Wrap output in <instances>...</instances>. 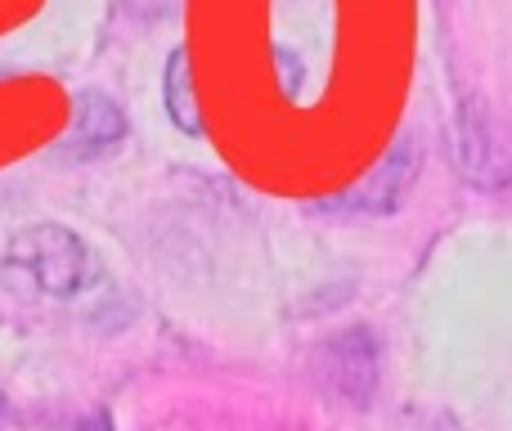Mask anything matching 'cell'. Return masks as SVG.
<instances>
[{"label":"cell","instance_id":"cell-1","mask_svg":"<svg viewBox=\"0 0 512 431\" xmlns=\"http://www.w3.org/2000/svg\"><path fill=\"white\" fill-rule=\"evenodd\" d=\"M95 279V252L63 225H27L0 256V283L18 297H77Z\"/></svg>","mask_w":512,"mask_h":431},{"label":"cell","instance_id":"cell-2","mask_svg":"<svg viewBox=\"0 0 512 431\" xmlns=\"http://www.w3.org/2000/svg\"><path fill=\"white\" fill-rule=\"evenodd\" d=\"M454 167L477 189H504L512 180V144L486 104L463 99L454 117Z\"/></svg>","mask_w":512,"mask_h":431},{"label":"cell","instance_id":"cell-3","mask_svg":"<svg viewBox=\"0 0 512 431\" xmlns=\"http://www.w3.org/2000/svg\"><path fill=\"white\" fill-rule=\"evenodd\" d=\"M418 162H423V153H418V144L405 135V140H396L382 153L369 176L355 180L346 194L328 198V203H319V207H324V212H355V216H391L405 203L409 189H414Z\"/></svg>","mask_w":512,"mask_h":431},{"label":"cell","instance_id":"cell-4","mask_svg":"<svg viewBox=\"0 0 512 431\" xmlns=\"http://www.w3.org/2000/svg\"><path fill=\"white\" fill-rule=\"evenodd\" d=\"M126 135V113L113 95L104 90H81L72 99V131L63 135V158H77V162H90V158H104L108 149H117Z\"/></svg>","mask_w":512,"mask_h":431},{"label":"cell","instance_id":"cell-5","mask_svg":"<svg viewBox=\"0 0 512 431\" xmlns=\"http://www.w3.org/2000/svg\"><path fill=\"white\" fill-rule=\"evenodd\" d=\"M324 373L328 387L337 391L351 405H369L373 387H378V346L364 328H351V333L333 337L324 346Z\"/></svg>","mask_w":512,"mask_h":431},{"label":"cell","instance_id":"cell-6","mask_svg":"<svg viewBox=\"0 0 512 431\" xmlns=\"http://www.w3.org/2000/svg\"><path fill=\"white\" fill-rule=\"evenodd\" d=\"M162 95H167V117L176 122V131L203 135V117H198V99H194V72H189V54L185 50H171Z\"/></svg>","mask_w":512,"mask_h":431},{"label":"cell","instance_id":"cell-7","mask_svg":"<svg viewBox=\"0 0 512 431\" xmlns=\"http://www.w3.org/2000/svg\"><path fill=\"white\" fill-rule=\"evenodd\" d=\"M180 0H117V14L126 23H158V18L176 14Z\"/></svg>","mask_w":512,"mask_h":431},{"label":"cell","instance_id":"cell-8","mask_svg":"<svg viewBox=\"0 0 512 431\" xmlns=\"http://www.w3.org/2000/svg\"><path fill=\"white\" fill-rule=\"evenodd\" d=\"M81 431H113V418H108V414H95Z\"/></svg>","mask_w":512,"mask_h":431},{"label":"cell","instance_id":"cell-9","mask_svg":"<svg viewBox=\"0 0 512 431\" xmlns=\"http://www.w3.org/2000/svg\"><path fill=\"white\" fill-rule=\"evenodd\" d=\"M0 414H5V400H0Z\"/></svg>","mask_w":512,"mask_h":431}]
</instances>
